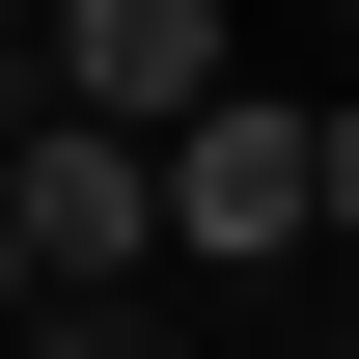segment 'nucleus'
<instances>
[{"mask_svg": "<svg viewBox=\"0 0 359 359\" xmlns=\"http://www.w3.org/2000/svg\"><path fill=\"white\" fill-rule=\"evenodd\" d=\"M0 359H166V304H138V276H111V304H28Z\"/></svg>", "mask_w": 359, "mask_h": 359, "instance_id": "obj_4", "label": "nucleus"}, {"mask_svg": "<svg viewBox=\"0 0 359 359\" xmlns=\"http://www.w3.org/2000/svg\"><path fill=\"white\" fill-rule=\"evenodd\" d=\"M28 304H55V276H28V222H0V332H28Z\"/></svg>", "mask_w": 359, "mask_h": 359, "instance_id": "obj_5", "label": "nucleus"}, {"mask_svg": "<svg viewBox=\"0 0 359 359\" xmlns=\"http://www.w3.org/2000/svg\"><path fill=\"white\" fill-rule=\"evenodd\" d=\"M0 222H28V276H55V304H111V276L166 249V138H83V111H28V138H0Z\"/></svg>", "mask_w": 359, "mask_h": 359, "instance_id": "obj_2", "label": "nucleus"}, {"mask_svg": "<svg viewBox=\"0 0 359 359\" xmlns=\"http://www.w3.org/2000/svg\"><path fill=\"white\" fill-rule=\"evenodd\" d=\"M332 222H359V111H332Z\"/></svg>", "mask_w": 359, "mask_h": 359, "instance_id": "obj_6", "label": "nucleus"}, {"mask_svg": "<svg viewBox=\"0 0 359 359\" xmlns=\"http://www.w3.org/2000/svg\"><path fill=\"white\" fill-rule=\"evenodd\" d=\"M332 359H359V332H332Z\"/></svg>", "mask_w": 359, "mask_h": 359, "instance_id": "obj_7", "label": "nucleus"}, {"mask_svg": "<svg viewBox=\"0 0 359 359\" xmlns=\"http://www.w3.org/2000/svg\"><path fill=\"white\" fill-rule=\"evenodd\" d=\"M55 111L83 138H194L222 111V0H55Z\"/></svg>", "mask_w": 359, "mask_h": 359, "instance_id": "obj_3", "label": "nucleus"}, {"mask_svg": "<svg viewBox=\"0 0 359 359\" xmlns=\"http://www.w3.org/2000/svg\"><path fill=\"white\" fill-rule=\"evenodd\" d=\"M166 249H194V276H276V249H332V111L222 83V111L166 138Z\"/></svg>", "mask_w": 359, "mask_h": 359, "instance_id": "obj_1", "label": "nucleus"}]
</instances>
